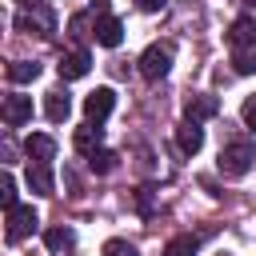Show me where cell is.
Returning a JSON list of instances; mask_svg holds the SVG:
<instances>
[{"mask_svg": "<svg viewBox=\"0 0 256 256\" xmlns=\"http://www.w3.org/2000/svg\"><path fill=\"white\" fill-rule=\"evenodd\" d=\"M92 36H96V44H104V48H116V44L124 40V24H120L116 16H96V28H92Z\"/></svg>", "mask_w": 256, "mask_h": 256, "instance_id": "8992f818", "label": "cell"}, {"mask_svg": "<svg viewBox=\"0 0 256 256\" xmlns=\"http://www.w3.org/2000/svg\"><path fill=\"white\" fill-rule=\"evenodd\" d=\"M196 248H200V236H176V240H168L164 256H196Z\"/></svg>", "mask_w": 256, "mask_h": 256, "instance_id": "ac0fdd59", "label": "cell"}, {"mask_svg": "<svg viewBox=\"0 0 256 256\" xmlns=\"http://www.w3.org/2000/svg\"><path fill=\"white\" fill-rule=\"evenodd\" d=\"M116 160H120V156H116L112 148H96V152L88 156V168H92L96 176H108V172H116Z\"/></svg>", "mask_w": 256, "mask_h": 256, "instance_id": "e0dca14e", "label": "cell"}, {"mask_svg": "<svg viewBox=\"0 0 256 256\" xmlns=\"http://www.w3.org/2000/svg\"><path fill=\"white\" fill-rule=\"evenodd\" d=\"M44 244H48L52 256H68V252L76 248V232H72V228H48V232H44Z\"/></svg>", "mask_w": 256, "mask_h": 256, "instance_id": "5bb4252c", "label": "cell"}, {"mask_svg": "<svg viewBox=\"0 0 256 256\" xmlns=\"http://www.w3.org/2000/svg\"><path fill=\"white\" fill-rule=\"evenodd\" d=\"M96 148H100V124H88L84 120V128H76V152L92 156Z\"/></svg>", "mask_w": 256, "mask_h": 256, "instance_id": "9a60e30c", "label": "cell"}, {"mask_svg": "<svg viewBox=\"0 0 256 256\" xmlns=\"http://www.w3.org/2000/svg\"><path fill=\"white\" fill-rule=\"evenodd\" d=\"M28 188H32L36 196H52V188H56L52 168H48V164H32V160H28Z\"/></svg>", "mask_w": 256, "mask_h": 256, "instance_id": "4fadbf2b", "label": "cell"}, {"mask_svg": "<svg viewBox=\"0 0 256 256\" xmlns=\"http://www.w3.org/2000/svg\"><path fill=\"white\" fill-rule=\"evenodd\" d=\"M44 116H48L52 124H64V120L72 116V100H68V92H60V88L48 92V96H44Z\"/></svg>", "mask_w": 256, "mask_h": 256, "instance_id": "8fae6325", "label": "cell"}, {"mask_svg": "<svg viewBox=\"0 0 256 256\" xmlns=\"http://www.w3.org/2000/svg\"><path fill=\"white\" fill-rule=\"evenodd\" d=\"M88 68H92V60H88L84 48L60 56V76H64V80H80V76H88Z\"/></svg>", "mask_w": 256, "mask_h": 256, "instance_id": "30bf717a", "label": "cell"}, {"mask_svg": "<svg viewBox=\"0 0 256 256\" xmlns=\"http://www.w3.org/2000/svg\"><path fill=\"white\" fill-rule=\"evenodd\" d=\"M136 4H140V12H160L168 0H136Z\"/></svg>", "mask_w": 256, "mask_h": 256, "instance_id": "cb8c5ba5", "label": "cell"}, {"mask_svg": "<svg viewBox=\"0 0 256 256\" xmlns=\"http://www.w3.org/2000/svg\"><path fill=\"white\" fill-rule=\"evenodd\" d=\"M40 76V64H32V60H12L8 64V80L12 84H32Z\"/></svg>", "mask_w": 256, "mask_h": 256, "instance_id": "2e32d148", "label": "cell"}, {"mask_svg": "<svg viewBox=\"0 0 256 256\" xmlns=\"http://www.w3.org/2000/svg\"><path fill=\"white\" fill-rule=\"evenodd\" d=\"M108 4H112V0H92V12H96V16H108Z\"/></svg>", "mask_w": 256, "mask_h": 256, "instance_id": "d4e9b609", "label": "cell"}, {"mask_svg": "<svg viewBox=\"0 0 256 256\" xmlns=\"http://www.w3.org/2000/svg\"><path fill=\"white\" fill-rule=\"evenodd\" d=\"M176 144H180L184 156H196V152L204 148V128H200L196 120H184V124L176 128Z\"/></svg>", "mask_w": 256, "mask_h": 256, "instance_id": "ba28073f", "label": "cell"}, {"mask_svg": "<svg viewBox=\"0 0 256 256\" xmlns=\"http://www.w3.org/2000/svg\"><path fill=\"white\" fill-rule=\"evenodd\" d=\"M104 256H140V252H136V244H128V240H108V244H104Z\"/></svg>", "mask_w": 256, "mask_h": 256, "instance_id": "44dd1931", "label": "cell"}, {"mask_svg": "<svg viewBox=\"0 0 256 256\" xmlns=\"http://www.w3.org/2000/svg\"><path fill=\"white\" fill-rule=\"evenodd\" d=\"M240 116H244V124H248V128H256V96H252V100H244Z\"/></svg>", "mask_w": 256, "mask_h": 256, "instance_id": "7402d4cb", "label": "cell"}, {"mask_svg": "<svg viewBox=\"0 0 256 256\" xmlns=\"http://www.w3.org/2000/svg\"><path fill=\"white\" fill-rule=\"evenodd\" d=\"M220 112V100L216 96H188V104H184V120H208V116H216Z\"/></svg>", "mask_w": 256, "mask_h": 256, "instance_id": "7c38bea8", "label": "cell"}, {"mask_svg": "<svg viewBox=\"0 0 256 256\" xmlns=\"http://www.w3.org/2000/svg\"><path fill=\"white\" fill-rule=\"evenodd\" d=\"M252 160H256V148H252L248 140H232V144H224V148H220V172H224L228 180L248 176Z\"/></svg>", "mask_w": 256, "mask_h": 256, "instance_id": "6da1fadb", "label": "cell"}, {"mask_svg": "<svg viewBox=\"0 0 256 256\" xmlns=\"http://www.w3.org/2000/svg\"><path fill=\"white\" fill-rule=\"evenodd\" d=\"M36 224H40V216H36V208H32V204L12 208V212H8V228H4L8 244H20L24 236H32V232H36Z\"/></svg>", "mask_w": 256, "mask_h": 256, "instance_id": "3957f363", "label": "cell"}, {"mask_svg": "<svg viewBox=\"0 0 256 256\" xmlns=\"http://www.w3.org/2000/svg\"><path fill=\"white\" fill-rule=\"evenodd\" d=\"M32 120V96H4V124L20 128Z\"/></svg>", "mask_w": 256, "mask_h": 256, "instance_id": "52a82bcc", "label": "cell"}, {"mask_svg": "<svg viewBox=\"0 0 256 256\" xmlns=\"http://www.w3.org/2000/svg\"><path fill=\"white\" fill-rule=\"evenodd\" d=\"M68 28H72V36H76V40H80V36H88V32H84V28H88V16H72V24H68Z\"/></svg>", "mask_w": 256, "mask_h": 256, "instance_id": "603a6c76", "label": "cell"}, {"mask_svg": "<svg viewBox=\"0 0 256 256\" xmlns=\"http://www.w3.org/2000/svg\"><path fill=\"white\" fill-rule=\"evenodd\" d=\"M24 152H28V160H32V164H48V160L56 156V140H52V136H44V132H32V136L24 140Z\"/></svg>", "mask_w": 256, "mask_h": 256, "instance_id": "9c48e42d", "label": "cell"}, {"mask_svg": "<svg viewBox=\"0 0 256 256\" xmlns=\"http://www.w3.org/2000/svg\"><path fill=\"white\" fill-rule=\"evenodd\" d=\"M112 108H116V92H112V88H96V92L84 100V120H88V124H104V120L112 116Z\"/></svg>", "mask_w": 256, "mask_h": 256, "instance_id": "277c9868", "label": "cell"}, {"mask_svg": "<svg viewBox=\"0 0 256 256\" xmlns=\"http://www.w3.org/2000/svg\"><path fill=\"white\" fill-rule=\"evenodd\" d=\"M244 4H256V0H244Z\"/></svg>", "mask_w": 256, "mask_h": 256, "instance_id": "4316f807", "label": "cell"}, {"mask_svg": "<svg viewBox=\"0 0 256 256\" xmlns=\"http://www.w3.org/2000/svg\"><path fill=\"white\" fill-rule=\"evenodd\" d=\"M172 56H176V48H172L168 40L148 44V48H144V56H140V76H144V80H164V76H168V68H172Z\"/></svg>", "mask_w": 256, "mask_h": 256, "instance_id": "7a4b0ae2", "label": "cell"}, {"mask_svg": "<svg viewBox=\"0 0 256 256\" xmlns=\"http://www.w3.org/2000/svg\"><path fill=\"white\" fill-rule=\"evenodd\" d=\"M0 204H4V212L20 208V204H16V180H12V172H4V176H0Z\"/></svg>", "mask_w": 256, "mask_h": 256, "instance_id": "d6986e66", "label": "cell"}, {"mask_svg": "<svg viewBox=\"0 0 256 256\" xmlns=\"http://www.w3.org/2000/svg\"><path fill=\"white\" fill-rule=\"evenodd\" d=\"M228 44H232V52H256V20L240 16L228 32Z\"/></svg>", "mask_w": 256, "mask_h": 256, "instance_id": "5b68a950", "label": "cell"}, {"mask_svg": "<svg viewBox=\"0 0 256 256\" xmlns=\"http://www.w3.org/2000/svg\"><path fill=\"white\" fill-rule=\"evenodd\" d=\"M232 64H236V72H240V76H252V72H256V52H236V56H232Z\"/></svg>", "mask_w": 256, "mask_h": 256, "instance_id": "ffe728a7", "label": "cell"}, {"mask_svg": "<svg viewBox=\"0 0 256 256\" xmlns=\"http://www.w3.org/2000/svg\"><path fill=\"white\" fill-rule=\"evenodd\" d=\"M24 8H36V12H48V0H20Z\"/></svg>", "mask_w": 256, "mask_h": 256, "instance_id": "484cf974", "label": "cell"}]
</instances>
